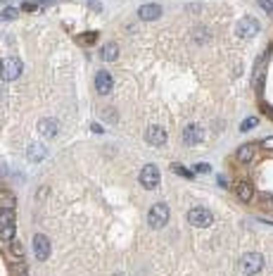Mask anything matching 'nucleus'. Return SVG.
I'll list each match as a JSON object with an SVG mask.
<instances>
[{"mask_svg":"<svg viewBox=\"0 0 273 276\" xmlns=\"http://www.w3.org/2000/svg\"><path fill=\"white\" fill-rule=\"evenodd\" d=\"M195 172H209V165H204V162H200V165L195 167Z\"/></svg>","mask_w":273,"mask_h":276,"instance_id":"27","label":"nucleus"},{"mask_svg":"<svg viewBox=\"0 0 273 276\" xmlns=\"http://www.w3.org/2000/svg\"><path fill=\"white\" fill-rule=\"evenodd\" d=\"M159 179H162V174H159V169H157L155 165L143 167V172H140V184H143V188H147V191L157 188V186H159Z\"/></svg>","mask_w":273,"mask_h":276,"instance_id":"5","label":"nucleus"},{"mask_svg":"<svg viewBox=\"0 0 273 276\" xmlns=\"http://www.w3.org/2000/svg\"><path fill=\"white\" fill-rule=\"evenodd\" d=\"M19 74H22V60H17V57L3 60V65H0V76H3L5 81H15V79H19Z\"/></svg>","mask_w":273,"mask_h":276,"instance_id":"3","label":"nucleus"},{"mask_svg":"<svg viewBox=\"0 0 273 276\" xmlns=\"http://www.w3.org/2000/svg\"><path fill=\"white\" fill-rule=\"evenodd\" d=\"M159 15H162V8L152 5V3H147V5H143V8L138 10V17L143 19V22H155V19H159Z\"/></svg>","mask_w":273,"mask_h":276,"instance_id":"12","label":"nucleus"},{"mask_svg":"<svg viewBox=\"0 0 273 276\" xmlns=\"http://www.w3.org/2000/svg\"><path fill=\"white\" fill-rule=\"evenodd\" d=\"M173 169H176V172H178V174H181L183 179H192V176H195V174L190 172V169H185V167H181V165H173Z\"/></svg>","mask_w":273,"mask_h":276,"instance_id":"20","label":"nucleus"},{"mask_svg":"<svg viewBox=\"0 0 273 276\" xmlns=\"http://www.w3.org/2000/svg\"><path fill=\"white\" fill-rule=\"evenodd\" d=\"M166 221H169V207H166L164 203L152 205V210H150V214H147V224H150L152 229H164Z\"/></svg>","mask_w":273,"mask_h":276,"instance_id":"1","label":"nucleus"},{"mask_svg":"<svg viewBox=\"0 0 273 276\" xmlns=\"http://www.w3.org/2000/svg\"><path fill=\"white\" fill-rule=\"evenodd\" d=\"M15 231V210H0V238L12 240Z\"/></svg>","mask_w":273,"mask_h":276,"instance_id":"2","label":"nucleus"},{"mask_svg":"<svg viewBox=\"0 0 273 276\" xmlns=\"http://www.w3.org/2000/svg\"><path fill=\"white\" fill-rule=\"evenodd\" d=\"M3 3H8V0H3Z\"/></svg>","mask_w":273,"mask_h":276,"instance_id":"28","label":"nucleus"},{"mask_svg":"<svg viewBox=\"0 0 273 276\" xmlns=\"http://www.w3.org/2000/svg\"><path fill=\"white\" fill-rule=\"evenodd\" d=\"M261 267H264L261 252H247L245 257H242V271H245V274H256Z\"/></svg>","mask_w":273,"mask_h":276,"instance_id":"7","label":"nucleus"},{"mask_svg":"<svg viewBox=\"0 0 273 276\" xmlns=\"http://www.w3.org/2000/svg\"><path fill=\"white\" fill-rule=\"evenodd\" d=\"M38 8H41V5H36L34 0H29V3H24V10H27V12H36Z\"/></svg>","mask_w":273,"mask_h":276,"instance_id":"24","label":"nucleus"},{"mask_svg":"<svg viewBox=\"0 0 273 276\" xmlns=\"http://www.w3.org/2000/svg\"><path fill=\"white\" fill-rule=\"evenodd\" d=\"M46 148L43 146H31L29 148V160H31V162H41V160H46Z\"/></svg>","mask_w":273,"mask_h":276,"instance_id":"17","label":"nucleus"},{"mask_svg":"<svg viewBox=\"0 0 273 276\" xmlns=\"http://www.w3.org/2000/svg\"><path fill=\"white\" fill-rule=\"evenodd\" d=\"M261 148H264V150H273V136L264 138V141H261Z\"/></svg>","mask_w":273,"mask_h":276,"instance_id":"25","label":"nucleus"},{"mask_svg":"<svg viewBox=\"0 0 273 276\" xmlns=\"http://www.w3.org/2000/svg\"><path fill=\"white\" fill-rule=\"evenodd\" d=\"M15 207V195L0 193V210H12Z\"/></svg>","mask_w":273,"mask_h":276,"instance_id":"18","label":"nucleus"},{"mask_svg":"<svg viewBox=\"0 0 273 276\" xmlns=\"http://www.w3.org/2000/svg\"><path fill=\"white\" fill-rule=\"evenodd\" d=\"M119 57V46L117 43H107V46L102 48V60L105 62H114Z\"/></svg>","mask_w":273,"mask_h":276,"instance_id":"16","label":"nucleus"},{"mask_svg":"<svg viewBox=\"0 0 273 276\" xmlns=\"http://www.w3.org/2000/svg\"><path fill=\"white\" fill-rule=\"evenodd\" d=\"M17 17H19V10H15V8H5L0 12V19H3V22H12V19H17Z\"/></svg>","mask_w":273,"mask_h":276,"instance_id":"19","label":"nucleus"},{"mask_svg":"<svg viewBox=\"0 0 273 276\" xmlns=\"http://www.w3.org/2000/svg\"><path fill=\"white\" fill-rule=\"evenodd\" d=\"M38 131H41V136L55 138L57 136V131H60V126H57V121L55 119H41L38 121Z\"/></svg>","mask_w":273,"mask_h":276,"instance_id":"14","label":"nucleus"},{"mask_svg":"<svg viewBox=\"0 0 273 276\" xmlns=\"http://www.w3.org/2000/svg\"><path fill=\"white\" fill-rule=\"evenodd\" d=\"M12 255H17V257H22V255H24V248H22V243H12Z\"/></svg>","mask_w":273,"mask_h":276,"instance_id":"23","label":"nucleus"},{"mask_svg":"<svg viewBox=\"0 0 273 276\" xmlns=\"http://www.w3.org/2000/svg\"><path fill=\"white\" fill-rule=\"evenodd\" d=\"M235 193H237V198H240L242 203H249V200L254 198V186L242 179V181H237V184H235Z\"/></svg>","mask_w":273,"mask_h":276,"instance_id":"13","label":"nucleus"},{"mask_svg":"<svg viewBox=\"0 0 273 276\" xmlns=\"http://www.w3.org/2000/svg\"><path fill=\"white\" fill-rule=\"evenodd\" d=\"M200 141H202V129L197 124L185 126V131H183V143H185V146H197Z\"/></svg>","mask_w":273,"mask_h":276,"instance_id":"11","label":"nucleus"},{"mask_svg":"<svg viewBox=\"0 0 273 276\" xmlns=\"http://www.w3.org/2000/svg\"><path fill=\"white\" fill-rule=\"evenodd\" d=\"M112 86H114V79L109 76V72H98L95 74V91L100 93V95H107L109 91H112Z\"/></svg>","mask_w":273,"mask_h":276,"instance_id":"8","label":"nucleus"},{"mask_svg":"<svg viewBox=\"0 0 273 276\" xmlns=\"http://www.w3.org/2000/svg\"><path fill=\"white\" fill-rule=\"evenodd\" d=\"M254 153H256L254 143H247V146H242L240 150H237V162H242V165L252 162V160H254Z\"/></svg>","mask_w":273,"mask_h":276,"instance_id":"15","label":"nucleus"},{"mask_svg":"<svg viewBox=\"0 0 273 276\" xmlns=\"http://www.w3.org/2000/svg\"><path fill=\"white\" fill-rule=\"evenodd\" d=\"M188 221H190L192 226L204 229V226H209L211 221H214V217H211V212L207 210V207H192V210L188 212Z\"/></svg>","mask_w":273,"mask_h":276,"instance_id":"6","label":"nucleus"},{"mask_svg":"<svg viewBox=\"0 0 273 276\" xmlns=\"http://www.w3.org/2000/svg\"><path fill=\"white\" fill-rule=\"evenodd\" d=\"M259 5H261L264 12H268V15L273 17V0H259Z\"/></svg>","mask_w":273,"mask_h":276,"instance_id":"21","label":"nucleus"},{"mask_svg":"<svg viewBox=\"0 0 273 276\" xmlns=\"http://www.w3.org/2000/svg\"><path fill=\"white\" fill-rule=\"evenodd\" d=\"M145 141L150 146H164V143H166V131H164L162 126H150V129L145 131Z\"/></svg>","mask_w":273,"mask_h":276,"instance_id":"10","label":"nucleus"},{"mask_svg":"<svg viewBox=\"0 0 273 276\" xmlns=\"http://www.w3.org/2000/svg\"><path fill=\"white\" fill-rule=\"evenodd\" d=\"M95 38H98V34H83L81 41H83V43H93Z\"/></svg>","mask_w":273,"mask_h":276,"instance_id":"26","label":"nucleus"},{"mask_svg":"<svg viewBox=\"0 0 273 276\" xmlns=\"http://www.w3.org/2000/svg\"><path fill=\"white\" fill-rule=\"evenodd\" d=\"M254 126H256V119H247L240 124V131H249V129H254Z\"/></svg>","mask_w":273,"mask_h":276,"instance_id":"22","label":"nucleus"},{"mask_svg":"<svg viewBox=\"0 0 273 276\" xmlns=\"http://www.w3.org/2000/svg\"><path fill=\"white\" fill-rule=\"evenodd\" d=\"M235 34L240 38H254L256 34H259V22H256L254 17H245V19H240L237 22V27H235Z\"/></svg>","mask_w":273,"mask_h":276,"instance_id":"4","label":"nucleus"},{"mask_svg":"<svg viewBox=\"0 0 273 276\" xmlns=\"http://www.w3.org/2000/svg\"><path fill=\"white\" fill-rule=\"evenodd\" d=\"M34 252H36V259H48V255H50V240L43 233L34 236Z\"/></svg>","mask_w":273,"mask_h":276,"instance_id":"9","label":"nucleus"}]
</instances>
